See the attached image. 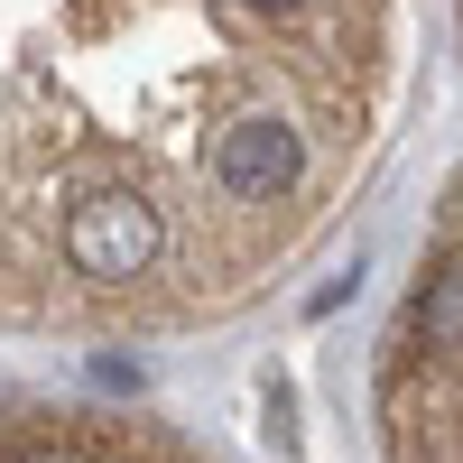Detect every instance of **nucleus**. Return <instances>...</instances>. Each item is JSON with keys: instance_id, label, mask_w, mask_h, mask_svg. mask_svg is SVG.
<instances>
[{"instance_id": "nucleus-1", "label": "nucleus", "mask_w": 463, "mask_h": 463, "mask_svg": "<svg viewBox=\"0 0 463 463\" xmlns=\"http://www.w3.org/2000/svg\"><path fill=\"white\" fill-rule=\"evenodd\" d=\"M399 93L408 0H0V334L250 316L353 213Z\"/></svg>"}, {"instance_id": "nucleus-2", "label": "nucleus", "mask_w": 463, "mask_h": 463, "mask_svg": "<svg viewBox=\"0 0 463 463\" xmlns=\"http://www.w3.org/2000/svg\"><path fill=\"white\" fill-rule=\"evenodd\" d=\"M371 427H380V463H463V176L445 185L427 241H417L408 297L380 334Z\"/></svg>"}, {"instance_id": "nucleus-3", "label": "nucleus", "mask_w": 463, "mask_h": 463, "mask_svg": "<svg viewBox=\"0 0 463 463\" xmlns=\"http://www.w3.org/2000/svg\"><path fill=\"white\" fill-rule=\"evenodd\" d=\"M0 463H232V454L148 417V408L10 390L0 399Z\"/></svg>"}]
</instances>
